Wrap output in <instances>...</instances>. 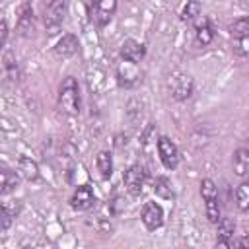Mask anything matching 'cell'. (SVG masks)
I'll list each match as a JSON object with an SVG mask.
<instances>
[{"label":"cell","mask_w":249,"mask_h":249,"mask_svg":"<svg viewBox=\"0 0 249 249\" xmlns=\"http://www.w3.org/2000/svg\"><path fill=\"white\" fill-rule=\"evenodd\" d=\"M117 78H119V84L121 86H132L140 80V70H138V64L136 62H130V60H123L117 68Z\"/></svg>","instance_id":"6"},{"label":"cell","mask_w":249,"mask_h":249,"mask_svg":"<svg viewBox=\"0 0 249 249\" xmlns=\"http://www.w3.org/2000/svg\"><path fill=\"white\" fill-rule=\"evenodd\" d=\"M198 16H200V4H198V0H189L187 6L183 8V18L185 19H195Z\"/></svg>","instance_id":"23"},{"label":"cell","mask_w":249,"mask_h":249,"mask_svg":"<svg viewBox=\"0 0 249 249\" xmlns=\"http://www.w3.org/2000/svg\"><path fill=\"white\" fill-rule=\"evenodd\" d=\"M249 169V150L247 148H239L233 154V171L239 177H245Z\"/></svg>","instance_id":"13"},{"label":"cell","mask_w":249,"mask_h":249,"mask_svg":"<svg viewBox=\"0 0 249 249\" xmlns=\"http://www.w3.org/2000/svg\"><path fill=\"white\" fill-rule=\"evenodd\" d=\"M142 222L148 230H158L163 224V210L156 202H148L142 208Z\"/></svg>","instance_id":"7"},{"label":"cell","mask_w":249,"mask_h":249,"mask_svg":"<svg viewBox=\"0 0 249 249\" xmlns=\"http://www.w3.org/2000/svg\"><path fill=\"white\" fill-rule=\"evenodd\" d=\"M18 171H19L25 179H29V181H33V179L39 177V167H37V163H35L31 158H25V156H21V158L18 160Z\"/></svg>","instance_id":"14"},{"label":"cell","mask_w":249,"mask_h":249,"mask_svg":"<svg viewBox=\"0 0 249 249\" xmlns=\"http://www.w3.org/2000/svg\"><path fill=\"white\" fill-rule=\"evenodd\" d=\"M200 195H202L204 200H206V198H216V196H218V189H216L214 181L202 179V183H200Z\"/></svg>","instance_id":"22"},{"label":"cell","mask_w":249,"mask_h":249,"mask_svg":"<svg viewBox=\"0 0 249 249\" xmlns=\"http://www.w3.org/2000/svg\"><path fill=\"white\" fill-rule=\"evenodd\" d=\"M206 218L216 224L220 220V206H218V196L216 198H206Z\"/></svg>","instance_id":"21"},{"label":"cell","mask_w":249,"mask_h":249,"mask_svg":"<svg viewBox=\"0 0 249 249\" xmlns=\"http://www.w3.org/2000/svg\"><path fill=\"white\" fill-rule=\"evenodd\" d=\"M233 51H235L239 56H245V54L249 53V39H247V37H239L237 43H235V47H233Z\"/></svg>","instance_id":"26"},{"label":"cell","mask_w":249,"mask_h":249,"mask_svg":"<svg viewBox=\"0 0 249 249\" xmlns=\"http://www.w3.org/2000/svg\"><path fill=\"white\" fill-rule=\"evenodd\" d=\"M158 152H160V160L167 169L177 167L179 163V152L177 146L167 138V136H160L158 138Z\"/></svg>","instance_id":"3"},{"label":"cell","mask_w":249,"mask_h":249,"mask_svg":"<svg viewBox=\"0 0 249 249\" xmlns=\"http://www.w3.org/2000/svg\"><path fill=\"white\" fill-rule=\"evenodd\" d=\"M12 220H14V214L6 206H0V231L8 230L12 226Z\"/></svg>","instance_id":"25"},{"label":"cell","mask_w":249,"mask_h":249,"mask_svg":"<svg viewBox=\"0 0 249 249\" xmlns=\"http://www.w3.org/2000/svg\"><path fill=\"white\" fill-rule=\"evenodd\" d=\"M18 31L23 37H27V35L33 33V12H31V8L27 4L21 6V12L18 16Z\"/></svg>","instance_id":"12"},{"label":"cell","mask_w":249,"mask_h":249,"mask_svg":"<svg viewBox=\"0 0 249 249\" xmlns=\"http://www.w3.org/2000/svg\"><path fill=\"white\" fill-rule=\"evenodd\" d=\"M171 91H173V97L179 99V101L191 97V93H193V78L187 76V74H177L173 78Z\"/></svg>","instance_id":"8"},{"label":"cell","mask_w":249,"mask_h":249,"mask_svg":"<svg viewBox=\"0 0 249 249\" xmlns=\"http://www.w3.org/2000/svg\"><path fill=\"white\" fill-rule=\"evenodd\" d=\"M196 43L202 45V47H206V45L212 43V31H210V27H198L196 29Z\"/></svg>","instance_id":"24"},{"label":"cell","mask_w":249,"mask_h":249,"mask_svg":"<svg viewBox=\"0 0 249 249\" xmlns=\"http://www.w3.org/2000/svg\"><path fill=\"white\" fill-rule=\"evenodd\" d=\"M97 169L101 173V177H111L113 173V158L109 152H99L97 154Z\"/></svg>","instance_id":"16"},{"label":"cell","mask_w":249,"mask_h":249,"mask_svg":"<svg viewBox=\"0 0 249 249\" xmlns=\"http://www.w3.org/2000/svg\"><path fill=\"white\" fill-rule=\"evenodd\" d=\"M64 14V0H47L45 6V27L49 33H56L62 23Z\"/></svg>","instance_id":"2"},{"label":"cell","mask_w":249,"mask_h":249,"mask_svg":"<svg viewBox=\"0 0 249 249\" xmlns=\"http://www.w3.org/2000/svg\"><path fill=\"white\" fill-rule=\"evenodd\" d=\"M115 10H117V0H97V16H99V23L109 21Z\"/></svg>","instance_id":"15"},{"label":"cell","mask_w":249,"mask_h":249,"mask_svg":"<svg viewBox=\"0 0 249 249\" xmlns=\"http://www.w3.org/2000/svg\"><path fill=\"white\" fill-rule=\"evenodd\" d=\"M6 37H8V23L0 19V47L6 43Z\"/></svg>","instance_id":"27"},{"label":"cell","mask_w":249,"mask_h":249,"mask_svg":"<svg viewBox=\"0 0 249 249\" xmlns=\"http://www.w3.org/2000/svg\"><path fill=\"white\" fill-rule=\"evenodd\" d=\"M19 183V177L12 171H0V193H6V191H12L16 189Z\"/></svg>","instance_id":"18"},{"label":"cell","mask_w":249,"mask_h":249,"mask_svg":"<svg viewBox=\"0 0 249 249\" xmlns=\"http://www.w3.org/2000/svg\"><path fill=\"white\" fill-rule=\"evenodd\" d=\"M230 31H231V35H233L235 39L247 37V35H249V19H247V18H237V19L230 25Z\"/></svg>","instance_id":"19"},{"label":"cell","mask_w":249,"mask_h":249,"mask_svg":"<svg viewBox=\"0 0 249 249\" xmlns=\"http://www.w3.org/2000/svg\"><path fill=\"white\" fill-rule=\"evenodd\" d=\"M235 200H237V208L241 212H245L249 208V185L247 183H241L235 191Z\"/></svg>","instance_id":"20"},{"label":"cell","mask_w":249,"mask_h":249,"mask_svg":"<svg viewBox=\"0 0 249 249\" xmlns=\"http://www.w3.org/2000/svg\"><path fill=\"white\" fill-rule=\"evenodd\" d=\"M58 105L66 115H78L80 113V93H78V84L74 78H66L60 84L58 89Z\"/></svg>","instance_id":"1"},{"label":"cell","mask_w":249,"mask_h":249,"mask_svg":"<svg viewBox=\"0 0 249 249\" xmlns=\"http://www.w3.org/2000/svg\"><path fill=\"white\" fill-rule=\"evenodd\" d=\"M154 191L160 198H165V200H171L173 198V191H171V185L165 177H158L156 183H154Z\"/></svg>","instance_id":"17"},{"label":"cell","mask_w":249,"mask_h":249,"mask_svg":"<svg viewBox=\"0 0 249 249\" xmlns=\"http://www.w3.org/2000/svg\"><path fill=\"white\" fill-rule=\"evenodd\" d=\"M76 51H78V39H76L72 33L62 35V39H60V41L56 43V47H54V53H56V56H60V58H68V56L76 54Z\"/></svg>","instance_id":"10"},{"label":"cell","mask_w":249,"mask_h":249,"mask_svg":"<svg viewBox=\"0 0 249 249\" xmlns=\"http://www.w3.org/2000/svg\"><path fill=\"white\" fill-rule=\"evenodd\" d=\"M93 202H95V195H93V191H91L89 185H80L74 191L72 198H70V204L76 210H88V208L93 206Z\"/></svg>","instance_id":"5"},{"label":"cell","mask_w":249,"mask_h":249,"mask_svg":"<svg viewBox=\"0 0 249 249\" xmlns=\"http://www.w3.org/2000/svg\"><path fill=\"white\" fill-rule=\"evenodd\" d=\"M121 54H123V60H130V62H140L146 54V49L142 43L134 41V39H126L123 43V49H121Z\"/></svg>","instance_id":"9"},{"label":"cell","mask_w":249,"mask_h":249,"mask_svg":"<svg viewBox=\"0 0 249 249\" xmlns=\"http://www.w3.org/2000/svg\"><path fill=\"white\" fill-rule=\"evenodd\" d=\"M123 181H124V187L130 195H140L142 193V187H144V169L140 165H130L124 175H123Z\"/></svg>","instance_id":"4"},{"label":"cell","mask_w":249,"mask_h":249,"mask_svg":"<svg viewBox=\"0 0 249 249\" xmlns=\"http://www.w3.org/2000/svg\"><path fill=\"white\" fill-rule=\"evenodd\" d=\"M216 224H218V245L230 247V241L233 239V231H235L233 220H230V218H220Z\"/></svg>","instance_id":"11"}]
</instances>
